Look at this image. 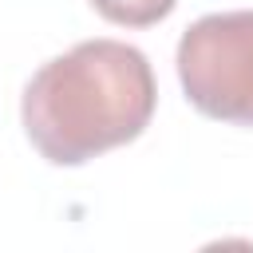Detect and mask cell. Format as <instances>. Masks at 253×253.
<instances>
[{
  "instance_id": "obj_1",
  "label": "cell",
  "mask_w": 253,
  "mask_h": 253,
  "mask_svg": "<svg viewBox=\"0 0 253 253\" xmlns=\"http://www.w3.org/2000/svg\"><path fill=\"white\" fill-rule=\"evenodd\" d=\"M150 59L123 40H83L47 59L24 87L20 119L55 166H79L138 138L154 115Z\"/></svg>"
},
{
  "instance_id": "obj_2",
  "label": "cell",
  "mask_w": 253,
  "mask_h": 253,
  "mask_svg": "<svg viewBox=\"0 0 253 253\" xmlns=\"http://www.w3.org/2000/svg\"><path fill=\"white\" fill-rule=\"evenodd\" d=\"M178 79L202 115L253 126V8L194 20L178 40Z\"/></svg>"
},
{
  "instance_id": "obj_3",
  "label": "cell",
  "mask_w": 253,
  "mask_h": 253,
  "mask_svg": "<svg viewBox=\"0 0 253 253\" xmlns=\"http://www.w3.org/2000/svg\"><path fill=\"white\" fill-rule=\"evenodd\" d=\"M178 0H91V8L111 20V24H123V28H150L158 20H166L174 12Z\"/></svg>"
}]
</instances>
